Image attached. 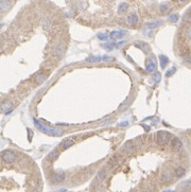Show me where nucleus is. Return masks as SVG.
I'll return each mask as SVG.
<instances>
[{"mask_svg":"<svg viewBox=\"0 0 191 192\" xmlns=\"http://www.w3.org/2000/svg\"><path fill=\"white\" fill-rule=\"evenodd\" d=\"M34 124H35V128H37L38 130L42 132V133L47 134V135L50 136H61L63 134L62 130H59V128H51V126H47L45 124L42 123V121L37 120V119L34 118Z\"/></svg>","mask_w":191,"mask_h":192,"instance_id":"nucleus-1","label":"nucleus"},{"mask_svg":"<svg viewBox=\"0 0 191 192\" xmlns=\"http://www.w3.org/2000/svg\"><path fill=\"white\" fill-rule=\"evenodd\" d=\"M170 140V134L168 132H164V130H160L156 134V141L158 144L164 145L167 144Z\"/></svg>","mask_w":191,"mask_h":192,"instance_id":"nucleus-2","label":"nucleus"},{"mask_svg":"<svg viewBox=\"0 0 191 192\" xmlns=\"http://www.w3.org/2000/svg\"><path fill=\"white\" fill-rule=\"evenodd\" d=\"M2 159H3V161H4V163H12L13 161H15V159H16L15 153L12 152V151H7V152L3 153Z\"/></svg>","mask_w":191,"mask_h":192,"instance_id":"nucleus-3","label":"nucleus"},{"mask_svg":"<svg viewBox=\"0 0 191 192\" xmlns=\"http://www.w3.org/2000/svg\"><path fill=\"white\" fill-rule=\"evenodd\" d=\"M12 7L10 0H0V13L8 12Z\"/></svg>","mask_w":191,"mask_h":192,"instance_id":"nucleus-4","label":"nucleus"},{"mask_svg":"<svg viewBox=\"0 0 191 192\" xmlns=\"http://www.w3.org/2000/svg\"><path fill=\"white\" fill-rule=\"evenodd\" d=\"M65 49H66L65 45L63 44V43H60V44L56 45V47L54 48V54L56 55V56H62V55L64 54Z\"/></svg>","mask_w":191,"mask_h":192,"instance_id":"nucleus-5","label":"nucleus"},{"mask_svg":"<svg viewBox=\"0 0 191 192\" xmlns=\"http://www.w3.org/2000/svg\"><path fill=\"white\" fill-rule=\"evenodd\" d=\"M73 144H75V140L71 139V138H67V139H65V140L62 141V143H61V148L66 150V149L72 147Z\"/></svg>","mask_w":191,"mask_h":192,"instance_id":"nucleus-6","label":"nucleus"},{"mask_svg":"<svg viewBox=\"0 0 191 192\" xmlns=\"http://www.w3.org/2000/svg\"><path fill=\"white\" fill-rule=\"evenodd\" d=\"M12 105H13L12 102L7 100V101H3L2 103L0 104V109L2 111H4V113H7V111H10V109L12 108Z\"/></svg>","mask_w":191,"mask_h":192,"instance_id":"nucleus-7","label":"nucleus"},{"mask_svg":"<svg viewBox=\"0 0 191 192\" xmlns=\"http://www.w3.org/2000/svg\"><path fill=\"white\" fill-rule=\"evenodd\" d=\"M127 21L130 26H135L138 22V17H137V15L135 14H131L127 16Z\"/></svg>","mask_w":191,"mask_h":192,"instance_id":"nucleus-8","label":"nucleus"},{"mask_svg":"<svg viewBox=\"0 0 191 192\" xmlns=\"http://www.w3.org/2000/svg\"><path fill=\"white\" fill-rule=\"evenodd\" d=\"M125 31H113L109 35V37L112 38V40H118V38H121L124 34H125Z\"/></svg>","mask_w":191,"mask_h":192,"instance_id":"nucleus-9","label":"nucleus"},{"mask_svg":"<svg viewBox=\"0 0 191 192\" xmlns=\"http://www.w3.org/2000/svg\"><path fill=\"white\" fill-rule=\"evenodd\" d=\"M134 149H135V145L133 141H127V142H125V144L123 147V150L127 153H132L134 151Z\"/></svg>","mask_w":191,"mask_h":192,"instance_id":"nucleus-10","label":"nucleus"},{"mask_svg":"<svg viewBox=\"0 0 191 192\" xmlns=\"http://www.w3.org/2000/svg\"><path fill=\"white\" fill-rule=\"evenodd\" d=\"M146 72H153L156 70V64H155V62L154 61H152V59H150L149 62H148V64H146Z\"/></svg>","mask_w":191,"mask_h":192,"instance_id":"nucleus-11","label":"nucleus"},{"mask_svg":"<svg viewBox=\"0 0 191 192\" xmlns=\"http://www.w3.org/2000/svg\"><path fill=\"white\" fill-rule=\"evenodd\" d=\"M159 62H160V67L162 69H165L167 66V64H168V62H169V59L166 56V55L160 54L159 55Z\"/></svg>","mask_w":191,"mask_h":192,"instance_id":"nucleus-12","label":"nucleus"},{"mask_svg":"<svg viewBox=\"0 0 191 192\" xmlns=\"http://www.w3.org/2000/svg\"><path fill=\"white\" fill-rule=\"evenodd\" d=\"M161 25V20H155V21H151V22H146V27L149 28V29H155L158 26Z\"/></svg>","mask_w":191,"mask_h":192,"instance_id":"nucleus-13","label":"nucleus"},{"mask_svg":"<svg viewBox=\"0 0 191 192\" xmlns=\"http://www.w3.org/2000/svg\"><path fill=\"white\" fill-rule=\"evenodd\" d=\"M181 145H183V143H181V139H179V138H174L173 142H172V147H173L174 150L179 151V149L181 148Z\"/></svg>","mask_w":191,"mask_h":192,"instance_id":"nucleus-14","label":"nucleus"},{"mask_svg":"<svg viewBox=\"0 0 191 192\" xmlns=\"http://www.w3.org/2000/svg\"><path fill=\"white\" fill-rule=\"evenodd\" d=\"M64 180H65V173H63V172L55 173V175H54L55 182H64Z\"/></svg>","mask_w":191,"mask_h":192,"instance_id":"nucleus-15","label":"nucleus"},{"mask_svg":"<svg viewBox=\"0 0 191 192\" xmlns=\"http://www.w3.org/2000/svg\"><path fill=\"white\" fill-rule=\"evenodd\" d=\"M127 9H129V4L125 2H122L119 4V7H118V13L119 14H122V13H125L127 11Z\"/></svg>","mask_w":191,"mask_h":192,"instance_id":"nucleus-16","label":"nucleus"},{"mask_svg":"<svg viewBox=\"0 0 191 192\" xmlns=\"http://www.w3.org/2000/svg\"><path fill=\"white\" fill-rule=\"evenodd\" d=\"M59 156H60V153H59V151H52V152L50 153L49 155H48V159L51 160V161H54L55 159H57L59 158Z\"/></svg>","mask_w":191,"mask_h":192,"instance_id":"nucleus-17","label":"nucleus"},{"mask_svg":"<svg viewBox=\"0 0 191 192\" xmlns=\"http://www.w3.org/2000/svg\"><path fill=\"white\" fill-rule=\"evenodd\" d=\"M46 80H47V76H46L45 74H42V73H40V74H37V75L35 76V82H36V83H38V84L44 83Z\"/></svg>","mask_w":191,"mask_h":192,"instance_id":"nucleus-18","label":"nucleus"},{"mask_svg":"<svg viewBox=\"0 0 191 192\" xmlns=\"http://www.w3.org/2000/svg\"><path fill=\"white\" fill-rule=\"evenodd\" d=\"M101 61H102L101 56H90L88 59H86V62H89V63H99Z\"/></svg>","mask_w":191,"mask_h":192,"instance_id":"nucleus-19","label":"nucleus"},{"mask_svg":"<svg viewBox=\"0 0 191 192\" xmlns=\"http://www.w3.org/2000/svg\"><path fill=\"white\" fill-rule=\"evenodd\" d=\"M184 175H185V169L181 167H179L175 170V176L176 177H181Z\"/></svg>","mask_w":191,"mask_h":192,"instance_id":"nucleus-20","label":"nucleus"},{"mask_svg":"<svg viewBox=\"0 0 191 192\" xmlns=\"http://www.w3.org/2000/svg\"><path fill=\"white\" fill-rule=\"evenodd\" d=\"M159 10H160L161 14H165V13H167L169 10H170V7H169L168 3H162V4H160V7H159Z\"/></svg>","mask_w":191,"mask_h":192,"instance_id":"nucleus-21","label":"nucleus"},{"mask_svg":"<svg viewBox=\"0 0 191 192\" xmlns=\"http://www.w3.org/2000/svg\"><path fill=\"white\" fill-rule=\"evenodd\" d=\"M106 175H107L106 171H105V170H101L99 173H98V178H99L100 180H104L105 178H106Z\"/></svg>","mask_w":191,"mask_h":192,"instance_id":"nucleus-22","label":"nucleus"},{"mask_svg":"<svg viewBox=\"0 0 191 192\" xmlns=\"http://www.w3.org/2000/svg\"><path fill=\"white\" fill-rule=\"evenodd\" d=\"M179 14H171L168 17V20L169 21H171V22H176L177 20H179Z\"/></svg>","mask_w":191,"mask_h":192,"instance_id":"nucleus-23","label":"nucleus"},{"mask_svg":"<svg viewBox=\"0 0 191 192\" xmlns=\"http://www.w3.org/2000/svg\"><path fill=\"white\" fill-rule=\"evenodd\" d=\"M153 80H154V82H155V83H159V82H160V80H161L160 73H159V72H156V73H154V74H153Z\"/></svg>","mask_w":191,"mask_h":192,"instance_id":"nucleus-24","label":"nucleus"},{"mask_svg":"<svg viewBox=\"0 0 191 192\" xmlns=\"http://www.w3.org/2000/svg\"><path fill=\"white\" fill-rule=\"evenodd\" d=\"M98 38H99L100 40H107V38H108V36H107L106 33H98Z\"/></svg>","mask_w":191,"mask_h":192,"instance_id":"nucleus-25","label":"nucleus"},{"mask_svg":"<svg viewBox=\"0 0 191 192\" xmlns=\"http://www.w3.org/2000/svg\"><path fill=\"white\" fill-rule=\"evenodd\" d=\"M175 71H176V68H175V67H172L171 69H169V70H168V72L166 73V76H167V78H170L172 74L175 73Z\"/></svg>","mask_w":191,"mask_h":192,"instance_id":"nucleus-26","label":"nucleus"},{"mask_svg":"<svg viewBox=\"0 0 191 192\" xmlns=\"http://www.w3.org/2000/svg\"><path fill=\"white\" fill-rule=\"evenodd\" d=\"M189 185H190V182H189V180H186V182H184L183 184H181V187H183L181 189L187 190V189H189Z\"/></svg>","mask_w":191,"mask_h":192,"instance_id":"nucleus-27","label":"nucleus"},{"mask_svg":"<svg viewBox=\"0 0 191 192\" xmlns=\"http://www.w3.org/2000/svg\"><path fill=\"white\" fill-rule=\"evenodd\" d=\"M114 46H115V45L113 44V43H108V44L104 45V48L106 50H113V49H114Z\"/></svg>","mask_w":191,"mask_h":192,"instance_id":"nucleus-28","label":"nucleus"},{"mask_svg":"<svg viewBox=\"0 0 191 192\" xmlns=\"http://www.w3.org/2000/svg\"><path fill=\"white\" fill-rule=\"evenodd\" d=\"M102 61H104V62H113L114 59H113V57H109V56H104V57H102Z\"/></svg>","mask_w":191,"mask_h":192,"instance_id":"nucleus-29","label":"nucleus"},{"mask_svg":"<svg viewBox=\"0 0 191 192\" xmlns=\"http://www.w3.org/2000/svg\"><path fill=\"white\" fill-rule=\"evenodd\" d=\"M186 34H187V38H190V28H188V29H187Z\"/></svg>","mask_w":191,"mask_h":192,"instance_id":"nucleus-30","label":"nucleus"},{"mask_svg":"<svg viewBox=\"0 0 191 192\" xmlns=\"http://www.w3.org/2000/svg\"><path fill=\"white\" fill-rule=\"evenodd\" d=\"M102 190H103V188H102V187H98L97 188V192H104V191H102Z\"/></svg>","mask_w":191,"mask_h":192,"instance_id":"nucleus-31","label":"nucleus"},{"mask_svg":"<svg viewBox=\"0 0 191 192\" xmlns=\"http://www.w3.org/2000/svg\"><path fill=\"white\" fill-rule=\"evenodd\" d=\"M181 2H185V1H187V0H179Z\"/></svg>","mask_w":191,"mask_h":192,"instance_id":"nucleus-32","label":"nucleus"},{"mask_svg":"<svg viewBox=\"0 0 191 192\" xmlns=\"http://www.w3.org/2000/svg\"><path fill=\"white\" fill-rule=\"evenodd\" d=\"M166 192H174V191H171V190H167Z\"/></svg>","mask_w":191,"mask_h":192,"instance_id":"nucleus-33","label":"nucleus"}]
</instances>
